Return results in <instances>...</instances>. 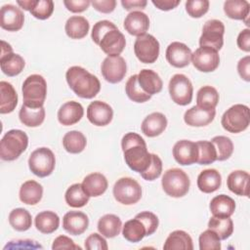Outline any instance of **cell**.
<instances>
[{
  "label": "cell",
  "mask_w": 250,
  "mask_h": 250,
  "mask_svg": "<svg viewBox=\"0 0 250 250\" xmlns=\"http://www.w3.org/2000/svg\"><path fill=\"white\" fill-rule=\"evenodd\" d=\"M210 211L215 217H230L235 210V201L226 194H219L212 198Z\"/></svg>",
  "instance_id": "29"
},
{
  "label": "cell",
  "mask_w": 250,
  "mask_h": 250,
  "mask_svg": "<svg viewBox=\"0 0 250 250\" xmlns=\"http://www.w3.org/2000/svg\"><path fill=\"white\" fill-rule=\"evenodd\" d=\"M222 185L221 174L216 169H206L197 177V187L204 193H211L220 188Z\"/></svg>",
  "instance_id": "28"
},
{
  "label": "cell",
  "mask_w": 250,
  "mask_h": 250,
  "mask_svg": "<svg viewBox=\"0 0 250 250\" xmlns=\"http://www.w3.org/2000/svg\"><path fill=\"white\" fill-rule=\"evenodd\" d=\"M18 104V94L13 85L7 81L0 82V112L2 114L14 111Z\"/></svg>",
  "instance_id": "30"
},
{
  "label": "cell",
  "mask_w": 250,
  "mask_h": 250,
  "mask_svg": "<svg viewBox=\"0 0 250 250\" xmlns=\"http://www.w3.org/2000/svg\"><path fill=\"white\" fill-rule=\"evenodd\" d=\"M225 25L219 20H209L202 28V34L199 38L200 47H210L220 51L224 45Z\"/></svg>",
  "instance_id": "10"
},
{
  "label": "cell",
  "mask_w": 250,
  "mask_h": 250,
  "mask_svg": "<svg viewBox=\"0 0 250 250\" xmlns=\"http://www.w3.org/2000/svg\"><path fill=\"white\" fill-rule=\"evenodd\" d=\"M113 196L124 205H133L142 197V188L139 183L129 177L120 178L113 186Z\"/></svg>",
  "instance_id": "8"
},
{
  "label": "cell",
  "mask_w": 250,
  "mask_h": 250,
  "mask_svg": "<svg viewBox=\"0 0 250 250\" xmlns=\"http://www.w3.org/2000/svg\"><path fill=\"white\" fill-rule=\"evenodd\" d=\"M56 158L48 147H39L33 150L28 158V167L37 177L44 178L51 175L55 169Z\"/></svg>",
  "instance_id": "7"
},
{
  "label": "cell",
  "mask_w": 250,
  "mask_h": 250,
  "mask_svg": "<svg viewBox=\"0 0 250 250\" xmlns=\"http://www.w3.org/2000/svg\"><path fill=\"white\" fill-rule=\"evenodd\" d=\"M112 29H117L116 25L113 22L106 20L99 21L93 26L91 37L97 45H100V42L103 39L104 35Z\"/></svg>",
  "instance_id": "50"
},
{
  "label": "cell",
  "mask_w": 250,
  "mask_h": 250,
  "mask_svg": "<svg viewBox=\"0 0 250 250\" xmlns=\"http://www.w3.org/2000/svg\"><path fill=\"white\" fill-rule=\"evenodd\" d=\"M216 115V110H206L194 105L188 109L184 114V120L188 126L202 127L210 124Z\"/></svg>",
  "instance_id": "23"
},
{
  "label": "cell",
  "mask_w": 250,
  "mask_h": 250,
  "mask_svg": "<svg viewBox=\"0 0 250 250\" xmlns=\"http://www.w3.org/2000/svg\"><path fill=\"white\" fill-rule=\"evenodd\" d=\"M19 195L22 203L27 205H35L42 198L43 188L36 181L28 180L21 186Z\"/></svg>",
  "instance_id": "31"
},
{
  "label": "cell",
  "mask_w": 250,
  "mask_h": 250,
  "mask_svg": "<svg viewBox=\"0 0 250 250\" xmlns=\"http://www.w3.org/2000/svg\"><path fill=\"white\" fill-rule=\"evenodd\" d=\"M124 159L128 167L138 173L145 172L151 163V153L147 151L145 140L137 133L129 132L121 140Z\"/></svg>",
  "instance_id": "1"
},
{
  "label": "cell",
  "mask_w": 250,
  "mask_h": 250,
  "mask_svg": "<svg viewBox=\"0 0 250 250\" xmlns=\"http://www.w3.org/2000/svg\"><path fill=\"white\" fill-rule=\"evenodd\" d=\"M122 234L130 242H139L146 235V230L144 224L139 219L134 218L125 222L122 227Z\"/></svg>",
  "instance_id": "40"
},
{
  "label": "cell",
  "mask_w": 250,
  "mask_h": 250,
  "mask_svg": "<svg viewBox=\"0 0 250 250\" xmlns=\"http://www.w3.org/2000/svg\"><path fill=\"white\" fill-rule=\"evenodd\" d=\"M249 11L250 4L246 0H228L224 3V12L229 19L245 21L246 24Z\"/></svg>",
  "instance_id": "35"
},
{
  "label": "cell",
  "mask_w": 250,
  "mask_h": 250,
  "mask_svg": "<svg viewBox=\"0 0 250 250\" xmlns=\"http://www.w3.org/2000/svg\"><path fill=\"white\" fill-rule=\"evenodd\" d=\"M193 66L202 72H211L217 69L220 63L218 51L210 47H199L191 54Z\"/></svg>",
  "instance_id": "13"
},
{
  "label": "cell",
  "mask_w": 250,
  "mask_h": 250,
  "mask_svg": "<svg viewBox=\"0 0 250 250\" xmlns=\"http://www.w3.org/2000/svg\"><path fill=\"white\" fill-rule=\"evenodd\" d=\"M249 179L248 172L242 170L232 171L227 179L229 189L239 196L249 195Z\"/></svg>",
  "instance_id": "25"
},
{
  "label": "cell",
  "mask_w": 250,
  "mask_h": 250,
  "mask_svg": "<svg viewBox=\"0 0 250 250\" xmlns=\"http://www.w3.org/2000/svg\"><path fill=\"white\" fill-rule=\"evenodd\" d=\"M191 54L190 49L186 44L178 41L169 44L165 52L168 62L178 68H182L189 64Z\"/></svg>",
  "instance_id": "17"
},
{
  "label": "cell",
  "mask_w": 250,
  "mask_h": 250,
  "mask_svg": "<svg viewBox=\"0 0 250 250\" xmlns=\"http://www.w3.org/2000/svg\"><path fill=\"white\" fill-rule=\"evenodd\" d=\"M84 109L81 104L75 101L64 103L58 111V120L63 126H71L81 120Z\"/></svg>",
  "instance_id": "22"
},
{
  "label": "cell",
  "mask_w": 250,
  "mask_h": 250,
  "mask_svg": "<svg viewBox=\"0 0 250 250\" xmlns=\"http://www.w3.org/2000/svg\"><path fill=\"white\" fill-rule=\"evenodd\" d=\"M217 152V160L224 161L229 159L233 152V144L231 140L226 136H216L212 139Z\"/></svg>",
  "instance_id": "45"
},
{
  "label": "cell",
  "mask_w": 250,
  "mask_h": 250,
  "mask_svg": "<svg viewBox=\"0 0 250 250\" xmlns=\"http://www.w3.org/2000/svg\"><path fill=\"white\" fill-rule=\"evenodd\" d=\"M173 156L181 165H191L198 158V147L196 143L188 140L178 141L173 146Z\"/></svg>",
  "instance_id": "16"
},
{
  "label": "cell",
  "mask_w": 250,
  "mask_h": 250,
  "mask_svg": "<svg viewBox=\"0 0 250 250\" xmlns=\"http://www.w3.org/2000/svg\"><path fill=\"white\" fill-rule=\"evenodd\" d=\"M9 223L11 227L18 231H25L32 225L30 213L24 208L13 209L9 214Z\"/></svg>",
  "instance_id": "41"
},
{
  "label": "cell",
  "mask_w": 250,
  "mask_h": 250,
  "mask_svg": "<svg viewBox=\"0 0 250 250\" xmlns=\"http://www.w3.org/2000/svg\"><path fill=\"white\" fill-rule=\"evenodd\" d=\"M24 22V15L22 11L12 5L6 4L0 10V26L8 31L20 30Z\"/></svg>",
  "instance_id": "15"
},
{
  "label": "cell",
  "mask_w": 250,
  "mask_h": 250,
  "mask_svg": "<svg viewBox=\"0 0 250 250\" xmlns=\"http://www.w3.org/2000/svg\"><path fill=\"white\" fill-rule=\"evenodd\" d=\"M165 250H192L193 243L190 235L181 229L172 231L163 245Z\"/></svg>",
  "instance_id": "32"
},
{
  "label": "cell",
  "mask_w": 250,
  "mask_h": 250,
  "mask_svg": "<svg viewBox=\"0 0 250 250\" xmlns=\"http://www.w3.org/2000/svg\"><path fill=\"white\" fill-rule=\"evenodd\" d=\"M91 4L97 10L98 12L104 13V14H109L113 12L116 6L115 0H102V1H91Z\"/></svg>",
  "instance_id": "56"
},
{
  "label": "cell",
  "mask_w": 250,
  "mask_h": 250,
  "mask_svg": "<svg viewBox=\"0 0 250 250\" xmlns=\"http://www.w3.org/2000/svg\"><path fill=\"white\" fill-rule=\"evenodd\" d=\"M81 185L84 191L89 196L97 197L104 193L107 188L108 183L106 178L103 174L96 172L87 175Z\"/></svg>",
  "instance_id": "27"
},
{
  "label": "cell",
  "mask_w": 250,
  "mask_h": 250,
  "mask_svg": "<svg viewBox=\"0 0 250 250\" xmlns=\"http://www.w3.org/2000/svg\"><path fill=\"white\" fill-rule=\"evenodd\" d=\"M135 218L139 219L145 226L146 230V235H150L155 232V230L158 228V218L155 214L149 211H144L135 216Z\"/></svg>",
  "instance_id": "51"
},
{
  "label": "cell",
  "mask_w": 250,
  "mask_h": 250,
  "mask_svg": "<svg viewBox=\"0 0 250 250\" xmlns=\"http://www.w3.org/2000/svg\"><path fill=\"white\" fill-rule=\"evenodd\" d=\"M29 12L38 20H47L54 12V2L52 0H36L35 5Z\"/></svg>",
  "instance_id": "48"
},
{
  "label": "cell",
  "mask_w": 250,
  "mask_h": 250,
  "mask_svg": "<svg viewBox=\"0 0 250 250\" xmlns=\"http://www.w3.org/2000/svg\"><path fill=\"white\" fill-rule=\"evenodd\" d=\"M65 79L69 88L83 99H92L101 90V82L98 77L78 65L71 66L66 70Z\"/></svg>",
  "instance_id": "2"
},
{
  "label": "cell",
  "mask_w": 250,
  "mask_h": 250,
  "mask_svg": "<svg viewBox=\"0 0 250 250\" xmlns=\"http://www.w3.org/2000/svg\"><path fill=\"white\" fill-rule=\"evenodd\" d=\"M85 248L88 250H107L106 240L99 233H91L85 240Z\"/></svg>",
  "instance_id": "53"
},
{
  "label": "cell",
  "mask_w": 250,
  "mask_h": 250,
  "mask_svg": "<svg viewBox=\"0 0 250 250\" xmlns=\"http://www.w3.org/2000/svg\"><path fill=\"white\" fill-rule=\"evenodd\" d=\"M163 190L172 197L185 196L190 186L188 174L180 168H172L167 170L161 180Z\"/></svg>",
  "instance_id": "5"
},
{
  "label": "cell",
  "mask_w": 250,
  "mask_h": 250,
  "mask_svg": "<svg viewBox=\"0 0 250 250\" xmlns=\"http://www.w3.org/2000/svg\"><path fill=\"white\" fill-rule=\"evenodd\" d=\"M104 78L112 84L119 83L123 80L127 71V64L121 56H107L101 66Z\"/></svg>",
  "instance_id": "14"
},
{
  "label": "cell",
  "mask_w": 250,
  "mask_h": 250,
  "mask_svg": "<svg viewBox=\"0 0 250 250\" xmlns=\"http://www.w3.org/2000/svg\"><path fill=\"white\" fill-rule=\"evenodd\" d=\"M34 224L40 232L49 234L58 229L60 226V218L53 211H43L36 215Z\"/></svg>",
  "instance_id": "37"
},
{
  "label": "cell",
  "mask_w": 250,
  "mask_h": 250,
  "mask_svg": "<svg viewBox=\"0 0 250 250\" xmlns=\"http://www.w3.org/2000/svg\"><path fill=\"white\" fill-rule=\"evenodd\" d=\"M23 104L30 107H42L46 95L47 83L42 75L31 74L22 83Z\"/></svg>",
  "instance_id": "4"
},
{
  "label": "cell",
  "mask_w": 250,
  "mask_h": 250,
  "mask_svg": "<svg viewBox=\"0 0 250 250\" xmlns=\"http://www.w3.org/2000/svg\"><path fill=\"white\" fill-rule=\"evenodd\" d=\"M147 2L146 0H122L121 5L127 11H131L133 9H144L146 6Z\"/></svg>",
  "instance_id": "60"
},
{
  "label": "cell",
  "mask_w": 250,
  "mask_h": 250,
  "mask_svg": "<svg viewBox=\"0 0 250 250\" xmlns=\"http://www.w3.org/2000/svg\"><path fill=\"white\" fill-rule=\"evenodd\" d=\"M222 126L229 133H240L245 131L250 123L249 107L245 104H236L227 109L221 119Z\"/></svg>",
  "instance_id": "6"
},
{
  "label": "cell",
  "mask_w": 250,
  "mask_h": 250,
  "mask_svg": "<svg viewBox=\"0 0 250 250\" xmlns=\"http://www.w3.org/2000/svg\"><path fill=\"white\" fill-rule=\"evenodd\" d=\"M89 21L81 16H72L65 22V33L71 39H82L89 31Z\"/></svg>",
  "instance_id": "34"
},
{
  "label": "cell",
  "mask_w": 250,
  "mask_h": 250,
  "mask_svg": "<svg viewBox=\"0 0 250 250\" xmlns=\"http://www.w3.org/2000/svg\"><path fill=\"white\" fill-rule=\"evenodd\" d=\"M169 94L172 101L179 105H187L192 100L193 87L185 74H175L169 81Z\"/></svg>",
  "instance_id": "9"
},
{
  "label": "cell",
  "mask_w": 250,
  "mask_h": 250,
  "mask_svg": "<svg viewBox=\"0 0 250 250\" xmlns=\"http://www.w3.org/2000/svg\"><path fill=\"white\" fill-rule=\"evenodd\" d=\"M125 92L128 98L135 103H145L150 100L151 96L146 93L138 83V74L129 77L125 85Z\"/></svg>",
  "instance_id": "44"
},
{
  "label": "cell",
  "mask_w": 250,
  "mask_h": 250,
  "mask_svg": "<svg viewBox=\"0 0 250 250\" xmlns=\"http://www.w3.org/2000/svg\"><path fill=\"white\" fill-rule=\"evenodd\" d=\"M138 83L141 88L152 96L154 94H158L163 87V82L160 76L151 69H142L138 74Z\"/></svg>",
  "instance_id": "26"
},
{
  "label": "cell",
  "mask_w": 250,
  "mask_h": 250,
  "mask_svg": "<svg viewBox=\"0 0 250 250\" xmlns=\"http://www.w3.org/2000/svg\"><path fill=\"white\" fill-rule=\"evenodd\" d=\"M208 228L214 230L221 240H226L232 234L233 222L229 217L213 216L208 222Z\"/></svg>",
  "instance_id": "43"
},
{
  "label": "cell",
  "mask_w": 250,
  "mask_h": 250,
  "mask_svg": "<svg viewBox=\"0 0 250 250\" xmlns=\"http://www.w3.org/2000/svg\"><path fill=\"white\" fill-rule=\"evenodd\" d=\"M28 137L19 129L8 131L0 142V157L4 161L16 160L27 147Z\"/></svg>",
  "instance_id": "3"
},
{
  "label": "cell",
  "mask_w": 250,
  "mask_h": 250,
  "mask_svg": "<svg viewBox=\"0 0 250 250\" xmlns=\"http://www.w3.org/2000/svg\"><path fill=\"white\" fill-rule=\"evenodd\" d=\"M121 228L122 222L114 214H105L98 222V230L103 236L107 238L117 236L121 231Z\"/></svg>",
  "instance_id": "33"
},
{
  "label": "cell",
  "mask_w": 250,
  "mask_h": 250,
  "mask_svg": "<svg viewBox=\"0 0 250 250\" xmlns=\"http://www.w3.org/2000/svg\"><path fill=\"white\" fill-rule=\"evenodd\" d=\"M52 249L58 250V249H81L80 246L76 245L71 238L65 235H60L57 238H55Z\"/></svg>",
  "instance_id": "54"
},
{
  "label": "cell",
  "mask_w": 250,
  "mask_h": 250,
  "mask_svg": "<svg viewBox=\"0 0 250 250\" xmlns=\"http://www.w3.org/2000/svg\"><path fill=\"white\" fill-rule=\"evenodd\" d=\"M99 46L109 57L119 56L126 46L125 36L118 28L112 29L104 35Z\"/></svg>",
  "instance_id": "19"
},
{
  "label": "cell",
  "mask_w": 250,
  "mask_h": 250,
  "mask_svg": "<svg viewBox=\"0 0 250 250\" xmlns=\"http://www.w3.org/2000/svg\"><path fill=\"white\" fill-rule=\"evenodd\" d=\"M236 43L240 50H242L244 52L250 51V29L249 28L242 29L239 32V34L237 36Z\"/></svg>",
  "instance_id": "58"
},
{
  "label": "cell",
  "mask_w": 250,
  "mask_h": 250,
  "mask_svg": "<svg viewBox=\"0 0 250 250\" xmlns=\"http://www.w3.org/2000/svg\"><path fill=\"white\" fill-rule=\"evenodd\" d=\"M25 65L24 60L19 54L13 53L11 45L5 41H1L0 66L4 74L12 77L20 74Z\"/></svg>",
  "instance_id": "12"
},
{
  "label": "cell",
  "mask_w": 250,
  "mask_h": 250,
  "mask_svg": "<svg viewBox=\"0 0 250 250\" xmlns=\"http://www.w3.org/2000/svg\"><path fill=\"white\" fill-rule=\"evenodd\" d=\"M152 4L161 11H170L180 4V0H152Z\"/></svg>",
  "instance_id": "59"
},
{
  "label": "cell",
  "mask_w": 250,
  "mask_h": 250,
  "mask_svg": "<svg viewBox=\"0 0 250 250\" xmlns=\"http://www.w3.org/2000/svg\"><path fill=\"white\" fill-rule=\"evenodd\" d=\"M19 117L21 122L27 127H37L41 125L45 119L44 107H30L22 104Z\"/></svg>",
  "instance_id": "36"
},
{
  "label": "cell",
  "mask_w": 250,
  "mask_h": 250,
  "mask_svg": "<svg viewBox=\"0 0 250 250\" xmlns=\"http://www.w3.org/2000/svg\"><path fill=\"white\" fill-rule=\"evenodd\" d=\"M198 147V158L196 163L200 165H208L217 160V152L212 142L199 141L196 142Z\"/></svg>",
  "instance_id": "46"
},
{
  "label": "cell",
  "mask_w": 250,
  "mask_h": 250,
  "mask_svg": "<svg viewBox=\"0 0 250 250\" xmlns=\"http://www.w3.org/2000/svg\"><path fill=\"white\" fill-rule=\"evenodd\" d=\"M149 27L148 16L141 11L129 13L124 20L125 30L134 36H142L146 33Z\"/></svg>",
  "instance_id": "20"
},
{
  "label": "cell",
  "mask_w": 250,
  "mask_h": 250,
  "mask_svg": "<svg viewBox=\"0 0 250 250\" xmlns=\"http://www.w3.org/2000/svg\"><path fill=\"white\" fill-rule=\"evenodd\" d=\"M162 172V161L160 157L154 153H151V163L148 168L141 173V176L146 181H154L157 179Z\"/></svg>",
  "instance_id": "52"
},
{
  "label": "cell",
  "mask_w": 250,
  "mask_h": 250,
  "mask_svg": "<svg viewBox=\"0 0 250 250\" xmlns=\"http://www.w3.org/2000/svg\"><path fill=\"white\" fill-rule=\"evenodd\" d=\"M65 8L72 13H82L87 10L91 4L89 0H64Z\"/></svg>",
  "instance_id": "55"
},
{
  "label": "cell",
  "mask_w": 250,
  "mask_h": 250,
  "mask_svg": "<svg viewBox=\"0 0 250 250\" xmlns=\"http://www.w3.org/2000/svg\"><path fill=\"white\" fill-rule=\"evenodd\" d=\"M159 42L151 34L137 37L134 43V52L141 62L153 63L159 56Z\"/></svg>",
  "instance_id": "11"
},
{
  "label": "cell",
  "mask_w": 250,
  "mask_h": 250,
  "mask_svg": "<svg viewBox=\"0 0 250 250\" xmlns=\"http://www.w3.org/2000/svg\"><path fill=\"white\" fill-rule=\"evenodd\" d=\"M199 249L200 250H220L221 249V239L218 234L208 229L201 232L199 235Z\"/></svg>",
  "instance_id": "47"
},
{
  "label": "cell",
  "mask_w": 250,
  "mask_h": 250,
  "mask_svg": "<svg viewBox=\"0 0 250 250\" xmlns=\"http://www.w3.org/2000/svg\"><path fill=\"white\" fill-rule=\"evenodd\" d=\"M208 0H188L186 2V11L191 18H201L209 10Z\"/></svg>",
  "instance_id": "49"
},
{
  "label": "cell",
  "mask_w": 250,
  "mask_h": 250,
  "mask_svg": "<svg viewBox=\"0 0 250 250\" xmlns=\"http://www.w3.org/2000/svg\"><path fill=\"white\" fill-rule=\"evenodd\" d=\"M18 5L21 6V8H22L25 11H30L33 6L36 3V0H23V1H17Z\"/></svg>",
  "instance_id": "61"
},
{
  "label": "cell",
  "mask_w": 250,
  "mask_h": 250,
  "mask_svg": "<svg viewBox=\"0 0 250 250\" xmlns=\"http://www.w3.org/2000/svg\"><path fill=\"white\" fill-rule=\"evenodd\" d=\"M167 127V118L161 112H152L148 114L142 122V132L149 137L153 138L159 136Z\"/></svg>",
  "instance_id": "24"
},
{
  "label": "cell",
  "mask_w": 250,
  "mask_h": 250,
  "mask_svg": "<svg viewBox=\"0 0 250 250\" xmlns=\"http://www.w3.org/2000/svg\"><path fill=\"white\" fill-rule=\"evenodd\" d=\"M237 71L239 76L249 82L250 81V57L246 56L240 59L237 62Z\"/></svg>",
  "instance_id": "57"
},
{
  "label": "cell",
  "mask_w": 250,
  "mask_h": 250,
  "mask_svg": "<svg viewBox=\"0 0 250 250\" xmlns=\"http://www.w3.org/2000/svg\"><path fill=\"white\" fill-rule=\"evenodd\" d=\"M113 117V110L109 104L102 101H94L87 107V118L96 126L109 124Z\"/></svg>",
  "instance_id": "18"
},
{
  "label": "cell",
  "mask_w": 250,
  "mask_h": 250,
  "mask_svg": "<svg viewBox=\"0 0 250 250\" xmlns=\"http://www.w3.org/2000/svg\"><path fill=\"white\" fill-rule=\"evenodd\" d=\"M89 195L84 191L81 184L71 185L65 191L64 199L68 206L80 208L85 206L89 201Z\"/></svg>",
  "instance_id": "42"
},
{
  "label": "cell",
  "mask_w": 250,
  "mask_h": 250,
  "mask_svg": "<svg viewBox=\"0 0 250 250\" xmlns=\"http://www.w3.org/2000/svg\"><path fill=\"white\" fill-rule=\"evenodd\" d=\"M87 145L86 137L79 131H69L62 138V146L69 153H80Z\"/></svg>",
  "instance_id": "39"
},
{
  "label": "cell",
  "mask_w": 250,
  "mask_h": 250,
  "mask_svg": "<svg viewBox=\"0 0 250 250\" xmlns=\"http://www.w3.org/2000/svg\"><path fill=\"white\" fill-rule=\"evenodd\" d=\"M89 226L88 216L81 211H69L62 218V228L72 235L82 234Z\"/></svg>",
  "instance_id": "21"
},
{
  "label": "cell",
  "mask_w": 250,
  "mask_h": 250,
  "mask_svg": "<svg viewBox=\"0 0 250 250\" xmlns=\"http://www.w3.org/2000/svg\"><path fill=\"white\" fill-rule=\"evenodd\" d=\"M197 106L206 110L215 109L219 103V93L218 91L209 85L201 87L196 95Z\"/></svg>",
  "instance_id": "38"
}]
</instances>
